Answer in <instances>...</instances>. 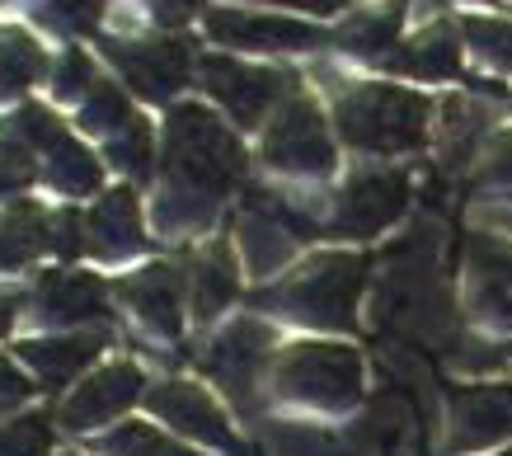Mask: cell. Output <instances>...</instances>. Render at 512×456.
Masks as SVG:
<instances>
[{"label":"cell","instance_id":"1","mask_svg":"<svg viewBox=\"0 0 512 456\" xmlns=\"http://www.w3.org/2000/svg\"><path fill=\"white\" fill-rule=\"evenodd\" d=\"M165 170H170L174 198L193 203V217L207 221L217 198H226L231 184H240L245 151L207 109L179 104L170 113V132H165Z\"/></svg>","mask_w":512,"mask_h":456},{"label":"cell","instance_id":"2","mask_svg":"<svg viewBox=\"0 0 512 456\" xmlns=\"http://www.w3.org/2000/svg\"><path fill=\"white\" fill-rule=\"evenodd\" d=\"M343 142L372 156L419 151L428 137V99L400 85H353L334 104Z\"/></svg>","mask_w":512,"mask_h":456},{"label":"cell","instance_id":"3","mask_svg":"<svg viewBox=\"0 0 512 456\" xmlns=\"http://www.w3.org/2000/svg\"><path fill=\"white\" fill-rule=\"evenodd\" d=\"M362 283H367L362 254H315L296 278L268 292L264 306H278V315L315 325V330H353Z\"/></svg>","mask_w":512,"mask_h":456},{"label":"cell","instance_id":"4","mask_svg":"<svg viewBox=\"0 0 512 456\" xmlns=\"http://www.w3.org/2000/svg\"><path fill=\"white\" fill-rule=\"evenodd\" d=\"M273 391L311 409H353L362 400V358L343 344H292L273 358Z\"/></svg>","mask_w":512,"mask_h":456},{"label":"cell","instance_id":"5","mask_svg":"<svg viewBox=\"0 0 512 456\" xmlns=\"http://www.w3.org/2000/svg\"><path fill=\"white\" fill-rule=\"evenodd\" d=\"M264 160L282 174H311V179H325L334 170V142L311 99H287V109L273 118L264 137Z\"/></svg>","mask_w":512,"mask_h":456},{"label":"cell","instance_id":"6","mask_svg":"<svg viewBox=\"0 0 512 456\" xmlns=\"http://www.w3.org/2000/svg\"><path fill=\"white\" fill-rule=\"evenodd\" d=\"M409 207V174L404 170H367L348 179L334 203V231L339 236H381L390 221H400Z\"/></svg>","mask_w":512,"mask_h":456},{"label":"cell","instance_id":"7","mask_svg":"<svg viewBox=\"0 0 512 456\" xmlns=\"http://www.w3.org/2000/svg\"><path fill=\"white\" fill-rule=\"evenodd\" d=\"M15 137H29V142L43 151L47 174H52L66 193H94L99 189V179H104V174H99V160H94L90 151H80V142L47 109H38V104L19 109Z\"/></svg>","mask_w":512,"mask_h":456},{"label":"cell","instance_id":"8","mask_svg":"<svg viewBox=\"0 0 512 456\" xmlns=\"http://www.w3.org/2000/svg\"><path fill=\"white\" fill-rule=\"evenodd\" d=\"M202 85L207 95L221 99L240 127H254L268 113V104L287 90L282 71H264V66H245L231 57H202Z\"/></svg>","mask_w":512,"mask_h":456},{"label":"cell","instance_id":"9","mask_svg":"<svg viewBox=\"0 0 512 456\" xmlns=\"http://www.w3.org/2000/svg\"><path fill=\"white\" fill-rule=\"evenodd\" d=\"M141 367L137 362H109L99 367L90 381H80L76 395L62 405V428L71 433H90V428L118 419L123 409H132L141 400Z\"/></svg>","mask_w":512,"mask_h":456},{"label":"cell","instance_id":"10","mask_svg":"<svg viewBox=\"0 0 512 456\" xmlns=\"http://www.w3.org/2000/svg\"><path fill=\"white\" fill-rule=\"evenodd\" d=\"M512 433V386H461L451 395V452H480Z\"/></svg>","mask_w":512,"mask_h":456},{"label":"cell","instance_id":"11","mask_svg":"<svg viewBox=\"0 0 512 456\" xmlns=\"http://www.w3.org/2000/svg\"><path fill=\"white\" fill-rule=\"evenodd\" d=\"M268 353H273V334H268L259 320H235L231 330L212 344L207 367H212V377L249 409L254 405V386H259L268 372Z\"/></svg>","mask_w":512,"mask_h":456},{"label":"cell","instance_id":"12","mask_svg":"<svg viewBox=\"0 0 512 456\" xmlns=\"http://www.w3.org/2000/svg\"><path fill=\"white\" fill-rule=\"evenodd\" d=\"M146 405L156 409L165 424L188 433V438L207 442V447H221V452H240V442H235L221 405L202 386H193V381H165V386H156V391L146 395Z\"/></svg>","mask_w":512,"mask_h":456},{"label":"cell","instance_id":"13","mask_svg":"<svg viewBox=\"0 0 512 456\" xmlns=\"http://www.w3.org/2000/svg\"><path fill=\"white\" fill-rule=\"evenodd\" d=\"M470 311L484 325L512 330V245L498 236H470Z\"/></svg>","mask_w":512,"mask_h":456},{"label":"cell","instance_id":"14","mask_svg":"<svg viewBox=\"0 0 512 456\" xmlns=\"http://www.w3.org/2000/svg\"><path fill=\"white\" fill-rule=\"evenodd\" d=\"M109 57L123 66L127 85L141 99H170L188 80V43L156 38V43H109Z\"/></svg>","mask_w":512,"mask_h":456},{"label":"cell","instance_id":"15","mask_svg":"<svg viewBox=\"0 0 512 456\" xmlns=\"http://www.w3.org/2000/svg\"><path fill=\"white\" fill-rule=\"evenodd\" d=\"M207 33L231 48H264V52H296L329 43L325 29L296 24V19H268V15H240V10H217L207 19Z\"/></svg>","mask_w":512,"mask_h":456},{"label":"cell","instance_id":"16","mask_svg":"<svg viewBox=\"0 0 512 456\" xmlns=\"http://www.w3.org/2000/svg\"><path fill=\"white\" fill-rule=\"evenodd\" d=\"M118 292H123V301L137 311V320L146 330L179 339V330H184V311H179L184 306V278H179L174 264H151L146 273L127 278Z\"/></svg>","mask_w":512,"mask_h":456},{"label":"cell","instance_id":"17","mask_svg":"<svg viewBox=\"0 0 512 456\" xmlns=\"http://www.w3.org/2000/svg\"><path fill=\"white\" fill-rule=\"evenodd\" d=\"M85 236H90V250L104 254V259H127V254H137L141 245H146V236H141V217H137V198H132L127 189L109 193V198L90 212Z\"/></svg>","mask_w":512,"mask_h":456},{"label":"cell","instance_id":"18","mask_svg":"<svg viewBox=\"0 0 512 456\" xmlns=\"http://www.w3.org/2000/svg\"><path fill=\"white\" fill-rule=\"evenodd\" d=\"M38 306H43L47 325H80V320H99L104 315V283L90 273H52L38 287Z\"/></svg>","mask_w":512,"mask_h":456},{"label":"cell","instance_id":"19","mask_svg":"<svg viewBox=\"0 0 512 456\" xmlns=\"http://www.w3.org/2000/svg\"><path fill=\"white\" fill-rule=\"evenodd\" d=\"M104 348V334H66V339H29L19 344V358L29 362L33 372L43 377V386H66L85 362H94V353Z\"/></svg>","mask_w":512,"mask_h":456},{"label":"cell","instance_id":"20","mask_svg":"<svg viewBox=\"0 0 512 456\" xmlns=\"http://www.w3.org/2000/svg\"><path fill=\"white\" fill-rule=\"evenodd\" d=\"M390 71L404 76H423V80H451L461 76V48H456V33L447 24H433L428 33H419L414 43H404L400 52L386 57Z\"/></svg>","mask_w":512,"mask_h":456},{"label":"cell","instance_id":"21","mask_svg":"<svg viewBox=\"0 0 512 456\" xmlns=\"http://www.w3.org/2000/svg\"><path fill=\"white\" fill-rule=\"evenodd\" d=\"M188 287H193V311H198V320H217L235 301V292H240L231 245H212V250L202 254L198 264H193V283Z\"/></svg>","mask_w":512,"mask_h":456},{"label":"cell","instance_id":"22","mask_svg":"<svg viewBox=\"0 0 512 456\" xmlns=\"http://www.w3.org/2000/svg\"><path fill=\"white\" fill-rule=\"evenodd\" d=\"M43 245H52V240H47V221L38 217L29 203L0 217V268L29 264Z\"/></svg>","mask_w":512,"mask_h":456},{"label":"cell","instance_id":"23","mask_svg":"<svg viewBox=\"0 0 512 456\" xmlns=\"http://www.w3.org/2000/svg\"><path fill=\"white\" fill-rule=\"evenodd\" d=\"M404 24V5H386V10H372V15H353L343 24L339 43L357 57H376V52H386L395 43V33Z\"/></svg>","mask_w":512,"mask_h":456},{"label":"cell","instance_id":"24","mask_svg":"<svg viewBox=\"0 0 512 456\" xmlns=\"http://www.w3.org/2000/svg\"><path fill=\"white\" fill-rule=\"evenodd\" d=\"M137 118H132V109H127V99L118 85H94L90 95L80 99V127H90V132H109V142L123 132V127H132Z\"/></svg>","mask_w":512,"mask_h":456},{"label":"cell","instance_id":"25","mask_svg":"<svg viewBox=\"0 0 512 456\" xmlns=\"http://www.w3.org/2000/svg\"><path fill=\"white\" fill-rule=\"evenodd\" d=\"M43 71V48H33V38L10 33L0 43V95H19L24 85H33Z\"/></svg>","mask_w":512,"mask_h":456},{"label":"cell","instance_id":"26","mask_svg":"<svg viewBox=\"0 0 512 456\" xmlns=\"http://www.w3.org/2000/svg\"><path fill=\"white\" fill-rule=\"evenodd\" d=\"M104 456H198V452H188V447H179V442H170L165 433L146 424H123L118 433L104 438Z\"/></svg>","mask_w":512,"mask_h":456},{"label":"cell","instance_id":"27","mask_svg":"<svg viewBox=\"0 0 512 456\" xmlns=\"http://www.w3.org/2000/svg\"><path fill=\"white\" fill-rule=\"evenodd\" d=\"M109 151H113V160L132 174V179H151V174H156V165H151V160H156V156H151V127L141 123V118L113 137Z\"/></svg>","mask_w":512,"mask_h":456},{"label":"cell","instance_id":"28","mask_svg":"<svg viewBox=\"0 0 512 456\" xmlns=\"http://www.w3.org/2000/svg\"><path fill=\"white\" fill-rule=\"evenodd\" d=\"M47 447H52V428L43 414L0 424V456H47Z\"/></svg>","mask_w":512,"mask_h":456},{"label":"cell","instance_id":"29","mask_svg":"<svg viewBox=\"0 0 512 456\" xmlns=\"http://www.w3.org/2000/svg\"><path fill=\"white\" fill-rule=\"evenodd\" d=\"M466 38L484 62L512 71V24H503V19H466Z\"/></svg>","mask_w":512,"mask_h":456},{"label":"cell","instance_id":"30","mask_svg":"<svg viewBox=\"0 0 512 456\" xmlns=\"http://www.w3.org/2000/svg\"><path fill=\"white\" fill-rule=\"evenodd\" d=\"M29 179H33V160H29V151H24V142L0 132V193L24 189Z\"/></svg>","mask_w":512,"mask_h":456},{"label":"cell","instance_id":"31","mask_svg":"<svg viewBox=\"0 0 512 456\" xmlns=\"http://www.w3.org/2000/svg\"><path fill=\"white\" fill-rule=\"evenodd\" d=\"M99 10H104V0H47V19L76 33H94Z\"/></svg>","mask_w":512,"mask_h":456},{"label":"cell","instance_id":"32","mask_svg":"<svg viewBox=\"0 0 512 456\" xmlns=\"http://www.w3.org/2000/svg\"><path fill=\"white\" fill-rule=\"evenodd\" d=\"M94 85H99V80L90 76V57H85L80 48H71L62 57V71H57V95L62 99H85Z\"/></svg>","mask_w":512,"mask_h":456},{"label":"cell","instance_id":"33","mask_svg":"<svg viewBox=\"0 0 512 456\" xmlns=\"http://www.w3.org/2000/svg\"><path fill=\"white\" fill-rule=\"evenodd\" d=\"M29 395H33V381L19 372L15 362L0 358V414H5V409H15V405H24Z\"/></svg>","mask_w":512,"mask_h":456},{"label":"cell","instance_id":"34","mask_svg":"<svg viewBox=\"0 0 512 456\" xmlns=\"http://www.w3.org/2000/svg\"><path fill=\"white\" fill-rule=\"evenodd\" d=\"M480 179H484V184H512V132H503V137L494 142L489 165H484Z\"/></svg>","mask_w":512,"mask_h":456},{"label":"cell","instance_id":"35","mask_svg":"<svg viewBox=\"0 0 512 456\" xmlns=\"http://www.w3.org/2000/svg\"><path fill=\"white\" fill-rule=\"evenodd\" d=\"M52 231H57V240H52V250H57V254H66V259H71V254H80V245H90V240L80 236L85 226H80V217H76V212H62Z\"/></svg>","mask_w":512,"mask_h":456},{"label":"cell","instance_id":"36","mask_svg":"<svg viewBox=\"0 0 512 456\" xmlns=\"http://www.w3.org/2000/svg\"><path fill=\"white\" fill-rule=\"evenodd\" d=\"M193 5H202V0H156V15L165 19V24H184Z\"/></svg>","mask_w":512,"mask_h":456},{"label":"cell","instance_id":"37","mask_svg":"<svg viewBox=\"0 0 512 456\" xmlns=\"http://www.w3.org/2000/svg\"><path fill=\"white\" fill-rule=\"evenodd\" d=\"M15 311H19V297H5V292H0V334L15 325Z\"/></svg>","mask_w":512,"mask_h":456},{"label":"cell","instance_id":"38","mask_svg":"<svg viewBox=\"0 0 512 456\" xmlns=\"http://www.w3.org/2000/svg\"><path fill=\"white\" fill-rule=\"evenodd\" d=\"M273 5H301V10H329L334 0H273Z\"/></svg>","mask_w":512,"mask_h":456},{"label":"cell","instance_id":"39","mask_svg":"<svg viewBox=\"0 0 512 456\" xmlns=\"http://www.w3.org/2000/svg\"><path fill=\"white\" fill-rule=\"evenodd\" d=\"M503 456H512V452H503Z\"/></svg>","mask_w":512,"mask_h":456}]
</instances>
